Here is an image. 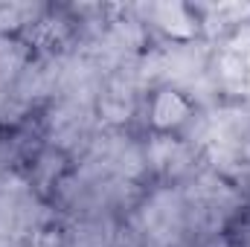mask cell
Segmentation results:
<instances>
[{
  "label": "cell",
  "instance_id": "3",
  "mask_svg": "<svg viewBox=\"0 0 250 247\" xmlns=\"http://www.w3.org/2000/svg\"><path fill=\"white\" fill-rule=\"evenodd\" d=\"M215 79L227 87V90H239L245 93L250 82V23L239 26L218 50L215 59Z\"/></svg>",
  "mask_w": 250,
  "mask_h": 247
},
{
  "label": "cell",
  "instance_id": "5",
  "mask_svg": "<svg viewBox=\"0 0 250 247\" xmlns=\"http://www.w3.org/2000/svg\"><path fill=\"white\" fill-rule=\"evenodd\" d=\"M137 12L146 15L160 29L172 32L175 38H192L198 26V21L192 18V12L184 3H148V6H137Z\"/></svg>",
  "mask_w": 250,
  "mask_h": 247
},
{
  "label": "cell",
  "instance_id": "4",
  "mask_svg": "<svg viewBox=\"0 0 250 247\" xmlns=\"http://www.w3.org/2000/svg\"><path fill=\"white\" fill-rule=\"evenodd\" d=\"M195 160V148L187 140H175V137H154L146 148V166H151L160 175L178 178L187 175Z\"/></svg>",
  "mask_w": 250,
  "mask_h": 247
},
{
  "label": "cell",
  "instance_id": "9",
  "mask_svg": "<svg viewBox=\"0 0 250 247\" xmlns=\"http://www.w3.org/2000/svg\"><path fill=\"white\" fill-rule=\"evenodd\" d=\"M41 15V6L35 3H6L0 6V35L12 32V29H21L23 23H35Z\"/></svg>",
  "mask_w": 250,
  "mask_h": 247
},
{
  "label": "cell",
  "instance_id": "7",
  "mask_svg": "<svg viewBox=\"0 0 250 247\" xmlns=\"http://www.w3.org/2000/svg\"><path fill=\"white\" fill-rule=\"evenodd\" d=\"M204 18H201V23L207 26V32L209 35H221V32H227V29H233V26H242V23H248L250 18V3H212V6H201L198 9Z\"/></svg>",
  "mask_w": 250,
  "mask_h": 247
},
{
  "label": "cell",
  "instance_id": "8",
  "mask_svg": "<svg viewBox=\"0 0 250 247\" xmlns=\"http://www.w3.org/2000/svg\"><path fill=\"white\" fill-rule=\"evenodd\" d=\"M114 242H117V233L105 215H93V218L79 221L73 227V236H70L73 247H114Z\"/></svg>",
  "mask_w": 250,
  "mask_h": 247
},
{
  "label": "cell",
  "instance_id": "10",
  "mask_svg": "<svg viewBox=\"0 0 250 247\" xmlns=\"http://www.w3.org/2000/svg\"><path fill=\"white\" fill-rule=\"evenodd\" d=\"M32 247H59V239H56L53 233H35Z\"/></svg>",
  "mask_w": 250,
  "mask_h": 247
},
{
  "label": "cell",
  "instance_id": "11",
  "mask_svg": "<svg viewBox=\"0 0 250 247\" xmlns=\"http://www.w3.org/2000/svg\"><path fill=\"white\" fill-rule=\"evenodd\" d=\"M242 157L248 160V166H250V134H248V140H245V148H242Z\"/></svg>",
  "mask_w": 250,
  "mask_h": 247
},
{
  "label": "cell",
  "instance_id": "12",
  "mask_svg": "<svg viewBox=\"0 0 250 247\" xmlns=\"http://www.w3.org/2000/svg\"><path fill=\"white\" fill-rule=\"evenodd\" d=\"M245 93H248V96H250V82H248V87H245Z\"/></svg>",
  "mask_w": 250,
  "mask_h": 247
},
{
  "label": "cell",
  "instance_id": "6",
  "mask_svg": "<svg viewBox=\"0 0 250 247\" xmlns=\"http://www.w3.org/2000/svg\"><path fill=\"white\" fill-rule=\"evenodd\" d=\"M189 120V102L172 87L160 90L151 102V123L157 125L160 131H172L181 128Z\"/></svg>",
  "mask_w": 250,
  "mask_h": 247
},
{
  "label": "cell",
  "instance_id": "2",
  "mask_svg": "<svg viewBox=\"0 0 250 247\" xmlns=\"http://www.w3.org/2000/svg\"><path fill=\"white\" fill-rule=\"evenodd\" d=\"M93 102H76L59 99V105L50 114V140L59 148H79L84 143H93Z\"/></svg>",
  "mask_w": 250,
  "mask_h": 247
},
{
  "label": "cell",
  "instance_id": "1",
  "mask_svg": "<svg viewBox=\"0 0 250 247\" xmlns=\"http://www.w3.org/2000/svg\"><path fill=\"white\" fill-rule=\"evenodd\" d=\"M189 227L187 198L175 189H157L140 209V233L148 247H172Z\"/></svg>",
  "mask_w": 250,
  "mask_h": 247
}]
</instances>
